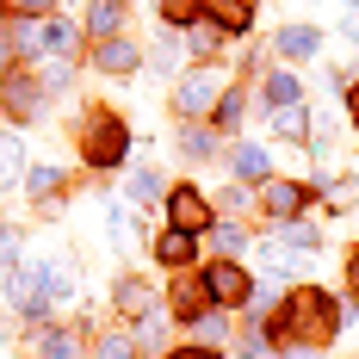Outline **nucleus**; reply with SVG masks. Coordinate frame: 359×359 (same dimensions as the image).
Returning a JSON list of instances; mask_svg holds the SVG:
<instances>
[{
  "label": "nucleus",
  "mask_w": 359,
  "mask_h": 359,
  "mask_svg": "<svg viewBox=\"0 0 359 359\" xmlns=\"http://www.w3.org/2000/svg\"><path fill=\"white\" fill-rule=\"evenodd\" d=\"M124 155H130V130H124L111 111H100V118L87 124V161H93V168H118Z\"/></svg>",
  "instance_id": "1"
},
{
  "label": "nucleus",
  "mask_w": 359,
  "mask_h": 359,
  "mask_svg": "<svg viewBox=\"0 0 359 359\" xmlns=\"http://www.w3.org/2000/svg\"><path fill=\"white\" fill-rule=\"evenodd\" d=\"M168 217H174V229H192V236H198V229L217 223V205L198 186H174V192H168Z\"/></svg>",
  "instance_id": "2"
},
{
  "label": "nucleus",
  "mask_w": 359,
  "mask_h": 359,
  "mask_svg": "<svg viewBox=\"0 0 359 359\" xmlns=\"http://www.w3.org/2000/svg\"><path fill=\"white\" fill-rule=\"evenodd\" d=\"M217 100H223V74L217 69H192L186 81H180V111H186V118L217 111Z\"/></svg>",
  "instance_id": "3"
},
{
  "label": "nucleus",
  "mask_w": 359,
  "mask_h": 359,
  "mask_svg": "<svg viewBox=\"0 0 359 359\" xmlns=\"http://www.w3.org/2000/svg\"><path fill=\"white\" fill-rule=\"evenodd\" d=\"M0 106H6L13 124H32L37 111H43V87H37L32 74H6V81H0Z\"/></svg>",
  "instance_id": "4"
},
{
  "label": "nucleus",
  "mask_w": 359,
  "mask_h": 359,
  "mask_svg": "<svg viewBox=\"0 0 359 359\" xmlns=\"http://www.w3.org/2000/svg\"><path fill=\"white\" fill-rule=\"evenodd\" d=\"M205 297H217V304H248V297H254V279L236 266V260H211V273H205Z\"/></svg>",
  "instance_id": "5"
},
{
  "label": "nucleus",
  "mask_w": 359,
  "mask_h": 359,
  "mask_svg": "<svg viewBox=\"0 0 359 359\" xmlns=\"http://www.w3.org/2000/svg\"><path fill=\"white\" fill-rule=\"evenodd\" d=\"M304 186L297 180H260V205H266V217H279V223H297L304 217Z\"/></svg>",
  "instance_id": "6"
},
{
  "label": "nucleus",
  "mask_w": 359,
  "mask_h": 359,
  "mask_svg": "<svg viewBox=\"0 0 359 359\" xmlns=\"http://www.w3.org/2000/svg\"><path fill=\"white\" fill-rule=\"evenodd\" d=\"M6 304H13L19 316H43V266L6 273Z\"/></svg>",
  "instance_id": "7"
},
{
  "label": "nucleus",
  "mask_w": 359,
  "mask_h": 359,
  "mask_svg": "<svg viewBox=\"0 0 359 359\" xmlns=\"http://www.w3.org/2000/svg\"><path fill=\"white\" fill-rule=\"evenodd\" d=\"M93 62H100L106 74H137V69H143V50H137V43H124V37H100Z\"/></svg>",
  "instance_id": "8"
},
{
  "label": "nucleus",
  "mask_w": 359,
  "mask_h": 359,
  "mask_svg": "<svg viewBox=\"0 0 359 359\" xmlns=\"http://www.w3.org/2000/svg\"><path fill=\"white\" fill-rule=\"evenodd\" d=\"M279 56H285V62H316V56H323V32H316V25H285V32H279Z\"/></svg>",
  "instance_id": "9"
},
{
  "label": "nucleus",
  "mask_w": 359,
  "mask_h": 359,
  "mask_svg": "<svg viewBox=\"0 0 359 359\" xmlns=\"http://www.w3.org/2000/svg\"><path fill=\"white\" fill-rule=\"evenodd\" d=\"M137 347H143V353H155V359H168V347H174V323H168V310H143Z\"/></svg>",
  "instance_id": "10"
},
{
  "label": "nucleus",
  "mask_w": 359,
  "mask_h": 359,
  "mask_svg": "<svg viewBox=\"0 0 359 359\" xmlns=\"http://www.w3.org/2000/svg\"><path fill=\"white\" fill-rule=\"evenodd\" d=\"M19 174H25V137L19 130H0V192L19 186Z\"/></svg>",
  "instance_id": "11"
},
{
  "label": "nucleus",
  "mask_w": 359,
  "mask_h": 359,
  "mask_svg": "<svg viewBox=\"0 0 359 359\" xmlns=\"http://www.w3.org/2000/svg\"><path fill=\"white\" fill-rule=\"evenodd\" d=\"M155 260H161V266H186V260H192V229H174V223H168V229L155 236Z\"/></svg>",
  "instance_id": "12"
},
{
  "label": "nucleus",
  "mask_w": 359,
  "mask_h": 359,
  "mask_svg": "<svg viewBox=\"0 0 359 359\" xmlns=\"http://www.w3.org/2000/svg\"><path fill=\"white\" fill-rule=\"evenodd\" d=\"M111 297H118V310H130V316L155 310V291H149L143 279H118V285H111Z\"/></svg>",
  "instance_id": "13"
},
{
  "label": "nucleus",
  "mask_w": 359,
  "mask_h": 359,
  "mask_svg": "<svg viewBox=\"0 0 359 359\" xmlns=\"http://www.w3.org/2000/svg\"><path fill=\"white\" fill-rule=\"evenodd\" d=\"M211 19L223 25V32H248V25H254V6H248V0H211Z\"/></svg>",
  "instance_id": "14"
},
{
  "label": "nucleus",
  "mask_w": 359,
  "mask_h": 359,
  "mask_svg": "<svg viewBox=\"0 0 359 359\" xmlns=\"http://www.w3.org/2000/svg\"><path fill=\"white\" fill-rule=\"evenodd\" d=\"M236 174H242V180H273V155L254 149V143H242V149H236Z\"/></svg>",
  "instance_id": "15"
},
{
  "label": "nucleus",
  "mask_w": 359,
  "mask_h": 359,
  "mask_svg": "<svg viewBox=\"0 0 359 359\" xmlns=\"http://www.w3.org/2000/svg\"><path fill=\"white\" fill-rule=\"evenodd\" d=\"M87 25H93L100 37H118V25H124V0H93Z\"/></svg>",
  "instance_id": "16"
},
{
  "label": "nucleus",
  "mask_w": 359,
  "mask_h": 359,
  "mask_svg": "<svg viewBox=\"0 0 359 359\" xmlns=\"http://www.w3.org/2000/svg\"><path fill=\"white\" fill-rule=\"evenodd\" d=\"M37 32H43V50H56V56H74V43H81V32H74V25H62V19L37 25Z\"/></svg>",
  "instance_id": "17"
},
{
  "label": "nucleus",
  "mask_w": 359,
  "mask_h": 359,
  "mask_svg": "<svg viewBox=\"0 0 359 359\" xmlns=\"http://www.w3.org/2000/svg\"><path fill=\"white\" fill-rule=\"evenodd\" d=\"M37 359H81L74 328H50V334H43V353H37Z\"/></svg>",
  "instance_id": "18"
},
{
  "label": "nucleus",
  "mask_w": 359,
  "mask_h": 359,
  "mask_svg": "<svg viewBox=\"0 0 359 359\" xmlns=\"http://www.w3.org/2000/svg\"><path fill=\"white\" fill-rule=\"evenodd\" d=\"M198 13H205V0H161V25H198Z\"/></svg>",
  "instance_id": "19"
},
{
  "label": "nucleus",
  "mask_w": 359,
  "mask_h": 359,
  "mask_svg": "<svg viewBox=\"0 0 359 359\" xmlns=\"http://www.w3.org/2000/svg\"><path fill=\"white\" fill-rule=\"evenodd\" d=\"M260 100H266V106H297V81H291L285 69H273V74H266V93H260Z\"/></svg>",
  "instance_id": "20"
},
{
  "label": "nucleus",
  "mask_w": 359,
  "mask_h": 359,
  "mask_svg": "<svg viewBox=\"0 0 359 359\" xmlns=\"http://www.w3.org/2000/svg\"><path fill=\"white\" fill-rule=\"evenodd\" d=\"M155 198H161V174L155 168H137L130 174V205H155Z\"/></svg>",
  "instance_id": "21"
},
{
  "label": "nucleus",
  "mask_w": 359,
  "mask_h": 359,
  "mask_svg": "<svg viewBox=\"0 0 359 359\" xmlns=\"http://www.w3.org/2000/svg\"><path fill=\"white\" fill-rule=\"evenodd\" d=\"M93 359H137V334H124V328H111L106 341H100V353Z\"/></svg>",
  "instance_id": "22"
},
{
  "label": "nucleus",
  "mask_w": 359,
  "mask_h": 359,
  "mask_svg": "<svg viewBox=\"0 0 359 359\" xmlns=\"http://www.w3.org/2000/svg\"><path fill=\"white\" fill-rule=\"evenodd\" d=\"M149 62H155V69H180V37H174V25H168V32L155 37V50H149Z\"/></svg>",
  "instance_id": "23"
},
{
  "label": "nucleus",
  "mask_w": 359,
  "mask_h": 359,
  "mask_svg": "<svg viewBox=\"0 0 359 359\" xmlns=\"http://www.w3.org/2000/svg\"><path fill=\"white\" fill-rule=\"evenodd\" d=\"M223 334H229L223 310H198V347H211V341H223Z\"/></svg>",
  "instance_id": "24"
},
{
  "label": "nucleus",
  "mask_w": 359,
  "mask_h": 359,
  "mask_svg": "<svg viewBox=\"0 0 359 359\" xmlns=\"http://www.w3.org/2000/svg\"><path fill=\"white\" fill-rule=\"evenodd\" d=\"M211 248L223 254V260H229V254L242 248V229H236V223H211Z\"/></svg>",
  "instance_id": "25"
},
{
  "label": "nucleus",
  "mask_w": 359,
  "mask_h": 359,
  "mask_svg": "<svg viewBox=\"0 0 359 359\" xmlns=\"http://www.w3.org/2000/svg\"><path fill=\"white\" fill-rule=\"evenodd\" d=\"M106 236H111V242H118V248L130 242V217H124V205H118V198H111V205H106Z\"/></svg>",
  "instance_id": "26"
},
{
  "label": "nucleus",
  "mask_w": 359,
  "mask_h": 359,
  "mask_svg": "<svg viewBox=\"0 0 359 359\" xmlns=\"http://www.w3.org/2000/svg\"><path fill=\"white\" fill-rule=\"evenodd\" d=\"M328 205H334V211L359 205V180H328Z\"/></svg>",
  "instance_id": "27"
},
{
  "label": "nucleus",
  "mask_w": 359,
  "mask_h": 359,
  "mask_svg": "<svg viewBox=\"0 0 359 359\" xmlns=\"http://www.w3.org/2000/svg\"><path fill=\"white\" fill-rule=\"evenodd\" d=\"M316 248H323V236H316L310 223H297V229H291V248H285V254H316ZM285 254H279V260H285Z\"/></svg>",
  "instance_id": "28"
},
{
  "label": "nucleus",
  "mask_w": 359,
  "mask_h": 359,
  "mask_svg": "<svg viewBox=\"0 0 359 359\" xmlns=\"http://www.w3.org/2000/svg\"><path fill=\"white\" fill-rule=\"evenodd\" d=\"M273 130H285V137H291V130H304V111H297V106H273Z\"/></svg>",
  "instance_id": "29"
},
{
  "label": "nucleus",
  "mask_w": 359,
  "mask_h": 359,
  "mask_svg": "<svg viewBox=\"0 0 359 359\" xmlns=\"http://www.w3.org/2000/svg\"><path fill=\"white\" fill-rule=\"evenodd\" d=\"M211 130H186V155H192V161H205V155H211Z\"/></svg>",
  "instance_id": "30"
},
{
  "label": "nucleus",
  "mask_w": 359,
  "mask_h": 359,
  "mask_svg": "<svg viewBox=\"0 0 359 359\" xmlns=\"http://www.w3.org/2000/svg\"><path fill=\"white\" fill-rule=\"evenodd\" d=\"M217 50V32L211 25H192V56H211Z\"/></svg>",
  "instance_id": "31"
},
{
  "label": "nucleus",
  "mask_w": 359,
  "mask_h": 359,
  "mask_svg": "<svg viewBox=\"0 0 359 359\" xmlns=\"http://www.w3.org/2000/svg\"><path fill=\"white\" fill-rule=\"evenodd\" d=\"M13 254H19V236H13V229H0V273L13 266Z\"/></svg>",
  "instance_id": "32"
},
{
  "label": "nucleus",
  "mask_w": 359,
  "mask_h": 359,
  "mask_svg": "<svg viewBox=\"0 0 359 359\" xmlns=\"http://www.w3.org/2000/svg\"><path fill=\"white\" fill-rule=\"evenodd\" d=\"M56 180H62L56 168H37V174H32V192H56Z\"/></svg>",
  "instance_id": "33"
},
{
  "label": "nucleus",
  "mask_w": 359,
  "mask_h": 359,
  "mask_svg": "<svg viewBox=\"0 0 359 359\" xmlns=\"http://www.w3.org/2000/svg\"><path fill=\"white\" fill-rule=\"evenodd\" d=\"M217 205H223V211H242V205H248V192H242V186H229V192H217Z\"/></svg>",
  "instance_id": "34"
},
{
  "label": "nucleus",
  "mask_w": 359,
  "mask_h": 359,
  "mask_svg": "<svg viewBox=\"0 0 359 359\" xmlns=\"http://www.w3.org/2000/svg\"><path fill=\"white\" fill-rule=\"evenodd\" d=\"M168 359H217V347H168Z\"/></svg>",
  "instance_id": "35"
},
{
  "label": "nucleus",
  "mask_w": 359,
  "mask_h": 359,
  "mask_svg": "<svg viewBox=\"0 0 359 359\" xmlns=\"http://www.w3.org/2000/svg\"><path fill=\"white\" fill-rule=\"evenodd\" d=\"M13 6H19V13H25V19H43V13H50V6H56V0H13Z\"/></svg>",
  "instance_id": "36"
},
{
  "label": "nucleus",
  "mask_w": 359,
  "mask_h": 359,
  "mask_svg": "<svg viewBox=\"0 0 359 359\" xmlns=\"http://www.w3.org/2000/svg\"><path fill=\"white\" fill-rule=\"evenodd\" d=\"M347 279H353V291H359V248H353V260H347Z\"/></svg>",
  "instance_id": "37"
},
{
  "label": "nucleus",
  "mask_w": 359,
  "mask_h": 359,
  "mask_svg": "<svg viewBox=\"0 0 359 359\" xmlns=\"http://www.w3.org/2000/svg\"><path fill=\"white\" fill-rule=\"evenodd\" d=\"M285 359H316V353H310V347H291V353Z\"/></svg>",
  "instance_id": "38"
},
{
  "label": "nucleus",
  "mask_w": 359,
  "mask_h": 359,
  "mask_svg": "<svg viewBox=\"0 0 359 359\" xmlns=\"http://www.w3.org/2000/svg\"><path fill=\"white\" fill-rule=\"evenodd\" d=\"M347 111H353V118H359V87H353V106H347Z\"/></svg>",
  "instance_id": "39"
}]
</instances>
